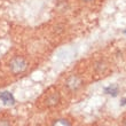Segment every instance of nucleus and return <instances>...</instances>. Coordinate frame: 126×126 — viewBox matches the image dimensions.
Returning a JSON list of instances; mask_svg holds the SVG:
<instances>
[{"instance_id":"obj_1","label":"nucleus","mask_w":126,"mask_h":126,"mask_svg":"<svg viewBox=\"0 0 126 126\" xmlns=\"http://www.w3.org/2000/svg\"><path fill=\"white\" fill-rule=\"evenodd\" d=\"M9 69L14 75L23 73L24 71L28 69L27 60L22 56H15L14 59H12V61L9 62Z\"/></svg>"},{"instance_id":"obj_2","label":"nucleus","mask_w":126,"mask_h":126,"mask_svg":"<svg viewBox=\"0 0 126 126\" xmlns=\"http://www.w3.org/2000/svg\"><path fill=\"white\" fill-rule=\"evenodd\" d=\"M81 85H83V81L80 80L79 77H77V76L69 77V78L66 79V81H65L66 88H68V90H70V91L79 90L80 87H81Z\"/></svg>"},{"instance_id":"obj_3","label":"nucleus","mask_w":126,"mask_h":126,"mask_svg":"<svg viewBox=\"0 0 126 126\" xmlns=\"http://www.w3.org/2000/svg\"><path fill=\"white\" fill-rule=\"evenodd\" d=\"M61 96L59 94V92H53L47 95V97L45 99V104H46L48 108H52V107H55L60 103Z\"/></svg>"},{"instance_id":"obj_4","label":"nucleus","mask_w":126,"mask_h":126,"mask_svg":"<svg viewBox=\"0 0 126 126\" xmlns=\"http://www.w3.org/2000/svg\"><path fill=\"white\" fill-rule=\"evenodd\" d=\"M0 100L3 102V104H6V106H14L15 104V97L13 96V94L10 93V92H1L0 93Z\"/></svg>"},{"instance_id":"obj_5","label":"nucleus","mask_w":126,"mask_h":126,"mask_svg":"<svg viewBox=\"0 0 126 126\" xmlns=\"http://www.w3.org/2000/svg\"><path fill=\"white\" fill-rule=\"evenodd\" d=\"M103 92L107 95H110V96H112V97H115V96H117L118 93H119V86L117 84H110V85H108V86H106L103 88Z\"/></svg>"},{"instance_id":"obj_6","label":"nucleus","mask_w":126,"mask_h":126,"mask_svg":"<svg viewBox=\"0 0 126 126\" xmlns=\"http://www.w3.org/2000/svg\"><path fill=\"white\" fill-rule=\"evenodd\" d=\"M50 126H72V124L65 118H57V119L53 120Z\"/></svg>"},{"instance_id":"obj_7","label":"nucleus","mask_w":126,"mask_h":126,"mask_svg":"<svg viewBox=\"0 0 126 126\" xmlns=\"http://www.w3.org/2000/svg\"><path fill=\"white\" fill-rule=\"evenodd\" d=\"M0 126H13L8 119H0Z\"/></svg>"},{"instance_id":"obj_8","label":"nucleus","mask_w":126,"mask_h":126,"mask_svg":"<svg viewBox=\"0 0 126 126\" xmlns=\"http://www.w3.org/2000/svg\"><path fill=\"white\" fill-rule=\"evenodd\" d=\"M126 104V99H123L122 100V103H120V106H125Z\"/></svg>"},{"instance_id":"obj_9","label":"nucleus","mask_w":126,"mask_h":126,"mask_svg":"<svg viewBox=\"0 0 126 126\" xmlns=\"http://www.w3.org/2000/svg\"><path fill=\"white\" fill-rule=\"evenodd\" d=\"M83 1H86V2H88V1H92V0H83Z\"/></svg>"},{"instance_id":"obj_10","label":"nucleus","mask_w":126,"mask_h":126,"mask_svg":"<svg viewBox=\"0 0 126 126\" xmlns=\"http://www.w3.org/2000/svg\"><path fill=\"white\" fill-rule=\"evenodd\" d=\"M124 33H125V34H126V30H124Z\"/></svg>"}]
</instances>
